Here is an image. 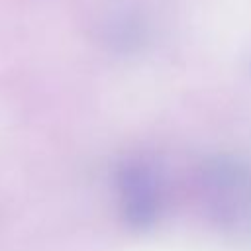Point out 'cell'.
Here are the masks:
<instances>
[{"mask_svg": "<svg viewBox=\"0 0 251 251\" xmlns=\"http://www.w3.org/2000/svg\"><path fill=\"white\" fill-rule=\"evenodd\" d=\"M204 182L212 214L224 226L251 231V171L243 167H218Z\"/></svg>", "mask_w": 251, "mask_h": 251, "instance_id": "cell-1", "label": "cell"}]
</instances>
